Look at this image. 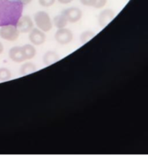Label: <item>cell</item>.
<instances>
[{
	"label": "cell",
	"mask_w": 148,
	"mask_h": 158,
	"mask_svg": "<svg viewBox=\"0 0 148 158\" xmlns=\"http://www.w3.org/2000/svg\"><path fill=\"white\" fill-rule=\"evenodd\" d=\"M23 5L18 0H0V26L16 24Z\"/></svg>",
	"instance_id": "cell-1"
},
{
	"label": "cell",
	"mask_w": 148,
	"mask_h": 158,
	"mask_svg": "<svg viewBox=\"0 0 148 158\" xmlns=\"http://www.w3.org/2000/svg\"><path fill=\"white\" fill-rule=\"evenodd\" d=\"M34 21L39 29L43 32H49L52 28V23L49 15L44 11H39L34 15Z\"/></svg>",
	"instance_id": "cell-2"
},
{
	"label": "cell",
	"mask_w": 148,
	"mask_h": 158,
	"mask_svg": "<svg viewBox=\"0 0 148 158\" xmlns=\"http://www.w3.org/2000/svg\"><path fill=\"white\" fill-rule=\"evenodd\" d=\"M19 36V32L16 26L13 25L1 26L0 28V37L7 41H15Z\"/></svg>",
	"instance_id": "cell-3"
},
{
	"label": "cell",
	"mask_w": 148,
	"mask_h": 158,
	"mask_svg": "<svg viewBox=\"0 0 148 158\" xmlns=\"http://www.w3.org/2000/svg\"><path fill=\"white\" fill-rule=\"evenodd\" d=\"M73 38V35L70 29L63 28L58 29L55 33V40L58 43L61 45H66L71 43Z\"/></svg>",
	"instance_id": "cell-4"
},
{
	"label": "cell",
	"mask_w": 148,
	"mask_h": 158,
	"mask_svg": "<svg viewBox=\"0 0 148 158\" xmlns=\"http://www.w3.org/2000/svg\"><path fill=\"white\" fill-rule=\"evenodd\" d=\"M15 26L19 32L27 33L33 29V22L29 15H23L20 17Z\"/></svg>",
	"instance_id": "cell-5"
},
{
	"label": "cell",
	"mask_w": 148,
	"mask_h": 158,
	"mask_svg": "<svg viewBox=\"0 0 148 158\" xmlns=\"http://www.w3.org/2000/svg\"><path fill=\"white\" fill-rule=\"evenodd\" d=\"M63 15L66 17L68 23H74L78 22L82 18L83 12L79 8L77 7H70L66 9L63 12Z\"/></svg>",
	"instance_id": "cell-6"
},
{
	"label": "cell",
	"mask_w": 148,
	"mask_h": 158,
	"mask_svg": "<svg viewBox=\"0 0 148 158\" xmlns=\"http://www.w3.org/2000/svg\"><path fill=\"white\" fill-rule=\"evenodd\" d=\"M29 40L33 45L39 46V45L43 44L46 41V34L40 29L33 28L29 32Z\"/></svg>",
	"instance_id": "cell-7"
},
{
	"label": "cell",
	"mask_w": 148,
	"mask_h": 158,
	"mask_svg": "<svg viewBox=\"0 0 148 158\" xmlns=\"http://www.w3.org/2000/svg\"><path fill=\"white\" fill-rule=\"evenodd\" d=\"M115 17V13L112 9H106L102 11L98 16V23L101 28H104L112 21Z\"/></svg>",
	"instance_id": "cell-8"
},
{
	"label": "cell",
	"mask_w": 148,
	"mask_h": 158,
	"mask_svg": "<svg viewBox=\"0 0 148 158\" xmlns=\"http://www.w3.org/2000/svg\"><path fill=\"white\" fill-rule=\"evenodd\" d=\"M9 56L11 60L15 63H22L26 60L22 46H14L11 48L9 51Z\"/></svg>",
	"instance_id": "cell-9"
},
{
	"label": "cell",
	"mask_w": 148,
	"mask_h": 158,
	"mask_svg": "<svg viewBox=\"0 0 148 158\" xmlns=\"http://www.w3.org/2000/svg\"><path fill=\"white\" fill-rule=\"evenodd\" d=\"M60 56L53 51H48L44 54L43 57V61L46 66H50L60 60Z\"/></svg>",
	"instance_id": "cell-10"
},
{
	"label": "cell",
	"mask_w": 148,
	"mask_h": 158,
	"mask_svg": "<svg viewBox=\"0 0 148 158\" xmlns=\"http://www.w3.org/2000/svg\"><path fill=\"white\" fill-rule=\"evenodd\" d=\"M80 2L83 6L101 9L106 6L107 0H80Z\"/></svg>",
	"instance_id": "cell-11"
},
{
	"label": "cell",
	"mask_w": 148,
	"mask_h": 158,
	"mask_svg": "<svg viewBox=\"0 0 148 158\" xmlns=\"http://www.w3.org/2000/svg\"><path fill=\"white\" fill-rule=\"evenodd\" d=\"M36 69V67H35L33 63H30V62H27V63L22 65L21 69H20V73L23 76H26L35 73Z\"/></svg>",
	"instance_id": "cell-12"
},
{
	"label": "cell",
	"mask_w": 148,
	"mask_h": 158,
	"mask_svg": "<svg viewBox=\"0 0 148 158\" xmlns=\"http://www.w3.org/2000/svg\"><path fill=\"white\" fill-rule=\"evenodd\" d=\"M22 48H23V50L24 52L26 60L32 59L36 54V49L32 45L26 44L22 46Z\"/></svg>",
	"instance_id": "cell-13"
},
{
	"label": "cell",
	"mask_w": 148,
	"mask_h": 158,
	"mask_svg": "<svg viewBox=\"0 0 148 158\" xmlns=\"http://www.w3.org/2000/svg\"><path fill=\"white\" fill-rule=\"evenodd\" d=\"M53 24L58 29H63V28H66V26H67L68 21L64 15L61 13L54 17Z\"/></svg>",
	"instance_id": "cell-14"
},
{
	"label": "cell",
	"mask_w": 148,
	"mask_h": 158,
	"mask_svg": "<svg viewBox=\"0 0 148 158\" xmlns=\"http://www.w3.org/2000/svg\"><path fill=\"white\" fill-rule=\"evenodd\" d=\"M96 35L95 32H93L92 31L90 30H86L84 31L83 32H82L81 35H80V42L83 44H85V43H88L90 40H92L94 36Z\"/></svg>",
	"instance_id": "cell-15"
},
{
	"label": "cell",
	"mask_w": 148,
	"mask_h": 158,
	"mask_svg": "<svg viewBox=\"0 0 148 158\" xmlns=\"http://www.w3.org/2000/svg\"><path fill=\"white\" fill-rule=\"evenodd\" d=\"M12 74L7 68H0V81H6L11 79Z\"/></svg>",
	"instance_id": "cell-16"
},
{
	"label": "cell",
	"mask_w": 148,
	"mask_h": 158,
	"mask_svg": "<svg viewBox=\"0 0 148 158\" xmlns=\"http://www.w3.org/2000/svg\"><path fill=\"white\" fill-rule=\"evenodd\" d=\"M56 0H39V3L43 7H50L55 3Z\"/></svg>",
	"instance_id": "cell-17"
},
{
	"label": "cell",
	"mask_w": 148,
	"mask_h": 158,
	"mask_svg": "<svg viewBox=\"0 0 148 158\" xmlns=\"http://www.w3.org/2000/svg\"><path fill=\"white\" fill-rule=\"evenodd\" d=\"M61 4H69V3L72 2L73 0H57Z\"/></svg>",
	"instance_id": "cell-18"
},
{
	"label": "cell",
	"mask_w": 148,
	"mask_h": 158,
	"mask_svg": "<svg viewBox=\"0 0 148 158\" xmlns=\"http://www.w3.org/2000/svg\"><path fill=\"white\" fill-rule=\"evenodd\" d=\"M18 1L22 3V4L24 6V5H28L29 4V3L32 2V0H18Z\"/></svg>",
	"instance_id": "cell-19"
},
{
	"label": "cell",
	"mask_w": 148,
	"mask_h": 158,
	"mask_svg": "<svg viewBox=\"0 0 148 158\" xmlns=\"http://www.w3.org/2000/svg\"><path fill=\"white\" fill-rule=\"evenodd\" d=\"M3 50H4V47H3V45H2V43L1 42H0V54H2V53Z\"/></svg>",
	"instance_id": "cell-20"
}]
</instances>
